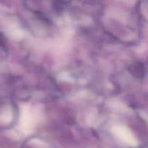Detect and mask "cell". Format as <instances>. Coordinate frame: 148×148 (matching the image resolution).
Masks as SVG:
<instances>
[{
  "mask_svg": "<svg viewBox=\"0 0 148 148\" xmlns=\"http://www.w3.org/2000/svg\"><path fill=\"white\" fill-rule=\"evenodd\" d=\"M132 72L136 76L140 77L144 74V67L141 63H135L132 66Z\"/></svg>",
  "mask_w": 148,
  "mask_h": 148,
  "instance_id": "6da1fadb",
  "label": "cell"
}]
</instances>
